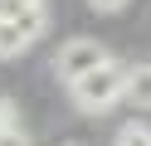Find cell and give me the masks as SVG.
<instances>
[{
    "instance_id": "cell-8",
    "label": "cell",
    "mask_w": 151,
    "mask_h": 146,
    "mask_svg": "<svg viewBox=\"0 0 151 146\" xmlns=\"http://www.w3.org/2000/svg\"><path fill=\"white\" fill-rule=\"evenodd\" d=\"M132 0H88V10H98V15H117V10H127Z\"/></svg>"
},
{
    "instance_id": "cell-1",
    "label": "cell",
    "mask_w": 151,
    "mask_h": 146,
    "mask_svg": "<svg viewBox=\"0 0 151 146\" xmlns=\"http://www.w3.org/2000/svg\"><path fill=\"white\" fill-rule=\"evenodd\" d=\"M68 93H73V107H78V112H88V117L112 112L117 102H127V68H122L117 58H107V63L93 68L88 78H78Z\"/></svg>"
},
{
    "instance_id": "cell-3",
    "label": "cell",
    "mask_w": 151,
    "mask_h": 146,
    "mask_svg": "<svg viewBox=\"0 0 151 146\" xmlns=\"http://www.w3.org/2000/svg\"><path fill=\"white\" fill-rule=\"evenodd\" d=\"M49 29L44 10H20V15H0V58H20L24 49H34Z\"/></svg>"
},
{
    "instance_id": "cell-6",
    "label": "cell",
    "mask_w": 151,
    "mask_h": 146,
    "mask_svg": "<svg viewBox=\"0 0 151 146\" xmlns=\"http://www.w3.org/2000/svg\"><path fill=\"white\" fill-rule=\"evenodd\" d=\"M49 0H0V15H20V10H44Z\"/></svg>"
},
{
    "instance_id": "cell-4",
    "label": "cell",
    "mask_w": 151,
    "mask_h": 146,
    "mask_svg": "<svg viewBox=\"0 0 151 146\" xmlns=\"http://www.w3.org/2000/svg\"><path fill=\"white\" fill-rule=\"evenodd\" d=\"M127 102H137L141 112H151V63L127 68Z\"/></svg>"
},
{
    "instance_id": "cell-2",
    "label": "cell",
    "mask_w": 151,
    "mask_h": 146,
    "mask_svg": "<svg viewBox=\"0 0 151 146\" xmlns=\"http://www.w3.org/2000/svg\"><path fill=\"white\" fill-rule=\"evenodd\" d=\"M107 58H112V54L98 44V39H88V34H78V39H63V44L54 49V78L73 88L78 78H88L93 68H102Z\"/></svg>"
},
{
    "instance_id": "cell-7",
    "label": "cell",
    "mask_w": 151,
    "mask_h": 146,
    "mask_svg": "<svg viewBox=\"0 0 151 146\" xmlns=\"http://www.w3.org/2000/svg\"><path fill=\"white\" fill-rule=\"evenodd\" d=\"M0 146H34V141H29L24 127H5V132H0Z\"/></svg>"
},
{
    "instance_id": "cell-9",
    "label": "cell",
    "mask_w": 151,
    "mask_h": 146,
    "mask_svg": "<svg viewBox=\"0 0 151 146\" xmlns=\"http://www.w3.org/2000/svg\"><path fill=\"white\" fill-rule=\"evenodd\" d=\"M5 127H20V117H15V102H10V97H0V132H5Z\"/></svg>"
},
{
    "instance_id": "cell-5",
    "label": "cell",
    "mask_w": 151,
    "mask_h": 146,
    "mask_svg": "<svg viewBox=\"0 0 151 146\" xmlns=\"http://www.w3.org/2000/svg\"><path fill=\"white\" fill-rule=\"evenodd\" d=\"M112 146H151V127H146V122L137 117V122L117 127V141H112Z\"/></svg>"
}]
</instances>
